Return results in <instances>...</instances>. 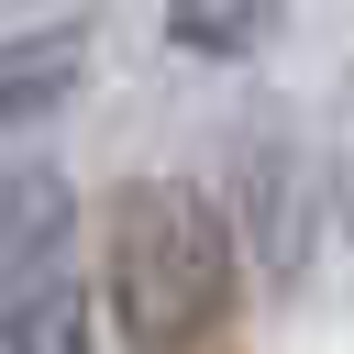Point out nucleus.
<instances>
[{
	"mask_svg": "<svg viewBox=\"0 0 354 354\" xmlns=\"http://www.w3.org/2000/svg\"><path fill=\"white\" fill-rule=\"evenodd\" d=\"M243 299L232 221L188 177H122L100 221V310L133 354H199Z\"/></svg>",
	"mask_w": 354,
	"mask_h": 354,
	"instance_id": "1",
	"label": "nucleus"
},
{
	"mask_svg": "<svg viewBox=\"0 0 354 354\" xmlns=\"http://www.w3.org/2000/svg\"><path fill=\"white\" fill-rule=\"evenodd\" d=\"M66 243H77L66 166H0V299L33 277H66Z\"/></svg>",
	"mask_w": 354,
	"mask_h": 354,
	"instance_id": "2",
	"label": "nucleus"
},
{
	"mask_svg": "<svg viewBox=\"0 0 354 354\" xmlns=\"http://www.w3.org/2000/svg\"><path fill=\"white\" fill-rule=\"evenodd\" d=\"M88 88V33H22L0 44V133L11 122H55Z\"/></svg>",
	"mask_w": 354,
	"mask_h": 354,
	"instance_id": "3",
	"label": "nucleus"
},
{
	"mask_svg": "<svg viewBox=\"0 0 354 354\" xmlns=\"http://www.w3.org/2000/svg\"><path fill=\"white\" fill-rule=\"evenodd\" d=\"M0 354H100V321H88V288L77 277H33L0 299Z\"/></svg>",
	"mask_w": 354,
	"mask_h": 354,
	"instance_id": "4",
	"label": "nucleus"
},
{
	"mask_svg": "<svg viewBox=\"0 0 354 354\" xmlns=\"http://www.w3.org/2000/svg\"><path fill=\"white\" fill-rule=\"evenodd\" d=\"M243 188H254V199H243V232H254V254L288 277V266H299V199H288V188H299V144H288V133H254V144H243Z\"/></svg>",
	"mask_w": 354,
	"mask_h": 354,
	"instance_id": "5",
	"label": "nucleus"
},
{
	"mask_svg": "<svg viewBox=\"0 0 354 354\" xmlns=\"http://www.w3.org/2000/svg\"><path fill=\"white\" fill-rule=\"evenodd\" d=\"M266 33H277V0H166V44L177 55H266Z\"/></svg>",
	"mask_w": 354,
	"mask_h": 354,
	"instance_id": "6",
	"label": "nucleus"
},
{
	"mask_svg": "<svg viewBox=\"0 0 354 354\" xmlns=\"http://www.w3.org/2000/svg\"><path fill=\"white\" fill-rule=\"evenodd\" d=\"M343 232H354V177H343Z\"/></svg>",
	"mask_w": 354,
	"mask_h": 354,
	"instance_id": "7",
	"label": "nucleus"
}]
</instances>
